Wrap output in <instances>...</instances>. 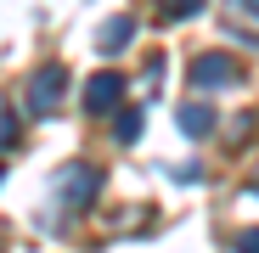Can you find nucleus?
I'll return each instance as SVG.
<instances>
[{
    "mask_svg": "<svg viewBox=\"0 0 259 253\" xmlns=\"http://www.w3.org/2000/svg\"><path fill=\"white\" fill-rule=\"evenodd\" d=\"M118 90H124L118 73H96L91 84H84V107H91V113H107V107L118 102Z\"/></svg>",
    "mask_w": 259,
    "mask_h": 253,
    "instance_id": "obj_1",
    "label": "nucleus"
},
{
    "mask_svg": "<svg viewBox=\"0 0 259 253\" xmlns=\"http://www.w3.org/2000/svg\"><path fill=\"white\" fill-rule=\"evenodd\" d=\"M57 96H62V68H46V73L28 84V102H34L39 113H51V107H57Z\"/></svg>",
    "mask_w": 259,
    "mask_h": 253,
    "instance_id": "obj_2",
    "label": "nucleus"
},
{
    "mask_svg": "<svg viewBox=\"0 0 259 253\" xmlns=\"http://www.w3.org/2000/svg\"><path fill=\"white\" fill-rule=\"evenodd\" d=\"M192 79L203 84V90H214V84H231V62H226V57H203Z\"/></svg>",
    "mask_w": 259,
    "mask_h": 253,
    "instance_id": "obj_3",
    "label": "nucleus"
},
{
    "mask_svg": "<svg viewBox=\"0 0 259 253\" xmlns=\"http://www.w3.org/2000/svg\"><path fill=\"white\" fill-rule=\"evenodd\" d=\"M130 34H136V23H130V17H113V23L102 28V51H118Z\"/></svg>",
    "mask_w": 259,
    "mask_h": 253,
    "instance_id": "obj_4",
    "label": "nucleus"
},
{
    "mask_svg": "<svg viewBox=\"0 0 259 253\" xmlns=\"http://www.w3.org/2000/svg\"><path fill=\"white\" fill-rule=\"evenodd\" d=\"M181 130H186V135H203V130H208V113H203V107H186V113H181Z\"/></svg>",
    "mask_w": 259,
    "mask_h": 253,
    "instance_id": "obj_5",
    "label": "nucleus"
},
{
    "mask_svg": "<svg viewBox=\"0 0 259 253\" xmlns=\"http://www.w3.org/2000/svg\"><path fill=\"white\" fill-rule=\"evenodd\" d=\"M237 253H259V231H242L237 236Z\"/></svg>",
    "mask_w": 259,
    "mask_h": 253,
    "instance_id": "obj_6",
    "label": "nucleus"
},
{
    "mask_svg": "<svg viewBox=\"0 0 259 253\" xmlns=\"http://www.w3.org/2000/svg\"><path fill=\"white\" fill-rule=\"evenodd\" d=\"M163 6L175 12V17H186V12H197V6H203V0H163Z\"/></svg>",
    "mask_w": 259,
    "mask_h": 253,
    "instance_id": "obj_7",
    "label": "nucleus"
},
{
    "mask_svg": "<svg viewBox=\"0 0 259 253\" xmlns=\"http://www.w3.org/2000/svg\"><path fill=\"white\" fill-rule=\"evenodd\" d=\"M242 6H248V12H259V0H242Z\"/></svg>",
    "mask_w": 259,
    "mask_h": 253,
    "instance_id": "obj_8",
    "label": "nucleus"
}]
</instances>
